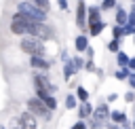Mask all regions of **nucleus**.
Listing matches in <instances>:
<instances>
[{"label": "nucleus", "mask_w": 135, "mask_h": 129, "mask_svg": "<svg viewBox=\"0 0 135 129\" xmlns=\"http://www.w3.org/2000/svg\"><path fill=\"white\" fill-rule=\"evenodd\" d=\"M76 97H78V102H89V91L82 87V85H78L76 87V93H74Z\"/></svg>", "instance_id": "20"}, {"label": "nucleus", "mask_w": 135, "mask_h": 129, "mask_svg": "<svg viewBox=\"0 0 135 129\" xmlns=\"http://www.w3.org/2000/svg\"><path fill=\"white\" fill-rule=\"evenodd\" d=\"M30 23H32V19H27V17L21 15V13H15V15L11 17V32H13L15 36H27Z\"/></svg>", "instance_id": "6"}, {"label": "nucleus", "mask_w": 135, "mask_h": 129, "mask_svg": "<svg viewBox=\"0 0 135 129\" xmlns=\"http://www.w3.org/2000/svg\"><path fill=\"white\" fill-rule=\"evenodd\" d=\"M112 38H116V40H122L124 38V25H112Z\"/></svg>", "instance_id": "19"}, {"label": "nucleus", "mask_w": 135, "mask_h": 129, "mask_svg": "<svg viewBox=\"0 0 135 129\" xmlns=\"http://www.w3.org/2000/svg\"><path fill=\"white\" fill-rule=\"evenodd\" d=\"M110 104L108 102H101L99 106H95V110H93V118H97V121H101V123H105L108 118H110Z\"/></svg>", "instance_id": "9"}, {"label": "nucleus", "mask_w": 135, "mask_h": 129, "mask_svg": "<svg viewBox=\"0 0 135 129\" xmlns=\"http://www.w3.org/2000/svg\"><path fill=\"white\" fill-rule=\"evenodd\" d=\"M129 70H131V72H135V57H131V59H129Z\"/></svg>", "instance_id": "35"}, {"label": "nucleus", "mask_w": 135, "mask_h": 129, "mask_svg": "<svg viewBox=\"0 0 135 129\" xmlns=\"http://www.w3.org/2000/svg\"><path fill=\"white\" fill-rule=\"evenodd\" d=\"M86 125H89L91 129H101V127H103V123H101V121H97V118H93V116H91V118H86Z\"/></svg>", "instance_id": "28"}, {"label": "nucleus", "mask_w": 135, "mask_h": 129, "mask_svg": "<svg viewBox=\"0 0 135 129\" xmlns=\"http://www.w3.org/2000/svg\"><path fill=\"white\" fill-rule=\"evenodd\" d=\"M70 129H89V125H86V121H80V118H78Z\"/></svg>", "instance_id": "30"}, {"label": "nucleus", "mask_w": 135, "mask_h": 129, "mask_svg": "<svg viewBox=\"0 0 135 129\" xmlns=\"http://www.w3.org/2000/svg\"><path fill=\"white\" fill-rule=\"evenodd\" d=\"M72 61H74V68H76V72H80V70H84V59L82 57H72Z\"/></svg>", "instance_id": "27"}, {"label": "nucleus", "mask_w": 135, "mask_h": 129, "mask_svg": "<svg viewBox=\"0 0 135 129\" xmlns=\"http://www.w3.org/2000/svg\"><path fill=\"white\" fill-rule=\"evenodd\" d=\"M19 49H21L23 53H27L30 57H34V55H44V42H42L40 38H34V36H21Z\"/></svg>", "instance_id": "2"}, {"label": "nucleus", "mask_w": 135, "mask_h": 129, "mask_svg": "<svg viewBox=\"0 0 135 129\" xmlns=\"http://www.w3.org/2000/svg\"><path fill=\"white\" fill-rule=\"evenodd\" d=\"M27 2H32L34 6H38V8H42L44 13H49L51 11V0H27Z\"/></svg>", "instance_id": "22"}, {"label": "nucleus", "mask_w": 135, "mask_h": 129, "mask_svg": "<svg viewBox=\"0 0 135 129\" xmlns=\"http://www.w3.org/2000/svg\"><path fill=\"white\" fill-rule=\"evenodd\" d=\"M116 99H118V93H110V95L105 97V102H108V104H112V102H116Z\"/></svg>", "instance_id": "33"}, {"label": "nucleus", "mask_w": 135, "mask_h": 129, "mask_svg": "<svg viewBox=\"0 0 135 129\" xmlns=\"http://www.w3.org/2000/svg\"><path fill=\"white\" fill-rule=\"evenodd\" d=\"M30 66H32L34 70H40V72H49V70H51V61H49L44 55H34V57H30Z\"/></svg>", "instance_id": "8"}, {"label": "nucleus", "mask_w": 135, "mask_h": 129, "mask_svg": "<svg viewBox=\"0 0 135 129\" xmlns=\"http://www.w3.org/2000/svg\"><path fill=\"white\" fill-rule=\"evenodd\" d=\"M74 49L78 51V53H84L86 49H89V36L82 32V34H78L76 38H74Z\"/></svg>", "instance_id": "14"}, {"label": "nucleus", "mask_w": 135, "mask_h": 129, "mask_svg": "<svg viewBox=\"0 0 135 129\" xmlns=\"http://www.w3.org/2000/svg\"><path fill=\"white\" fill-rule=\"evenodd\" d=\"M19 127L21 129H38V125H36V116L32 114V112H23L21 116H19Z\"/></svg>", "instance_id": "10"}, {"label": "nucleus", "mask_w": 135, "mask_h": 129, "mask_svg": "<svg viewBox=\"0 0 135 129\" xmlns=\"http://www.w3.org/2000/svg\"><path fill=\"white\" fill-rule=\"evenodd\" d=\"M131 2H133V4H135V0H131Z\"/></svg>", "instance_id": "40"}, {"label": "nucleus", "mask_w": 135, "mask_h": 129, "mask_svg": "<svg viewBox=\"0 0 135 129\" xmlns=\"http://www.w3.org/2000/svg\"><path fill=\"white\" fill-rule=\"evenodd\" d=\"M74 74H76V68H74V61H72V57H70L68 61H63V78L70 80Z\"/></svg>", "instance_id": "17"}, {"label": "nucleus", "mask_w": 135, "mask_h": 129, "mask_svg": "<svg viewBox=\"0 0 135 129\" xmlns=\"http://www.w3.org/2000/svg\"><path fill=\"white\" fill-rule=\"evenodd\" d=\"M116 6H118V0H101V4H99L101 11H114Z\"/></svg>", "instance_id": "25"}, {"label": "nucleus", "mask_w": 135, "mask_h": 129, "mask_svg": "<svg viewBox=\"0 0 135 129\" xmlns=\"http://www.w3.org/2000/svg\"><path fill=\"white\" fill-rule=\"evenodd\" d=\"M131 38H133V47H135V36H131Z\"/></svg>", "instance_id": "39"}, {"label": "nucleus", "mask_w": 135, "mask_h": 129, "mask_svg": "<svg viewBox=\"0 0 135 129\" xmlns=\"http://www.w3.org/2000/svg\"><path fill=\"white\" fill-rule=\"evenodd\" d=\"M129 74H131V70H129V68H118V70L114 72V78H116V80H127V78H129Z\"/></svg>", "instance_id": "23"}, {"label": "nucleus", "mask_w": 135, "mask_h": 129, "mask_svg": "<svg viewBox=\"0 0 135 129\" xmlns=\"http://www.w3.org/2000/svg\"><path fill=\"white\" fill-rule=\"evenodd\" d=\"M25 108H27V112H32L34 116H42L44 121H51V116H53V110H49L46 104H44L40 97H30V99L25 102Z\"/></svg>", "instance_id": "5"}, {"label": "nucleus", "mask_w": 135, "mask_h": 129, "mask_svg": "<svg viewBox=\"0 0 135 129\" xmlns=\"http://www.w3.org/2000/svg\"><path fill=\"white\" fill-rule=\"evenodd\" d=\"M108 51H110V53H114V55H116L118 51H122V49H120V40H116V38H112V40L108 42Z\"/></svg>", "instance_id": "26"}, {"label": "nucleus", "mask_w": 135, "mask_h": 129, "mask_svg": "<svg viewBox=\"0 0 135 129\" xmlns=\"http://www.w3.org/2000/svg\"><path fill=\"white\" fill-rule=\"evenodd\" d=\"M27 36H34V38H40L42 42L46 40H53L55 38V30L51 25H46V21H32L30 23V30H27Z\"/></svg>", "instance_id": "3"}, {"label": "nucleus", "mask_w": 135, "mask_h": 129, "mask_svg": "<svg viewBox=\"0 0 135 129\" xmlns=\"http://www.w3.org/2000/svg\"><path fill=\"white\" fill-rule=\"evenodd\" d=\"M129 59H131V57H129L124 51H118V53H116V66H118V68H129Z\"/></svg>", "instance_id": "18"}, {"label": "nucleus", "mask_w": 135, "mask_h": 129, "mask_svg": "<svg viewBox=\"0 0 135 129\" xmlns=\"http://www.w3.org/2000/svg\"><path fill=\"white\" fill-rule=\"evenodd\" d=\"M84 70H86V72H97V68H95L93 59H86V61H84Z\"/></svg>", "instance_id": "31"}, {"label": "nucleus", "mask_w": 135, "mask_h": 129, "mask_svg": "<svg viewBox=\"0 0 135 129\" xmlns=\"http://www.w3.org/2000/svg\"><path fill=\"white\" fill-rule=\"evenodd\" d=\"M103 30H105V21H103V19H101V21H95V23H89V25H86V32H89V36H99Z\"/></svg>", "instance_id": "15"}, {"label": "nucleus", "mask_w": 135, "mask_h": 129, "mask_svg": "<svg viewBox=\"0 0 135 129\" xmlns=\"http://www.w3.org/2000/svg\"><path fill=\"white\" fill-rule=\"evenodd\" d=\"M42 102L46 104V108H49V110H53V112L57 110V99H55V95H44V97H42Z\"/></svg>", "instance_id": "24"}, {"label": "nucleus", "mask_w": 135, "mask_h": 129, "mask_svg": "<svg viewBox=\"0 0 135 129\" xmlns=\"http://www.w3.org/2000/svg\"><path fill=\"white\" fill-rule=\"evenodd\" d=\"M84 53H86V57H89V59H93V55H95V53H93V49H91V47H89V49H86V51H84Z\"/></svg>", "instance_id": "36"}, {"label": "nucleus", "mask_w": 135, "mask_h": 129, "mask_svg": "<svg viewBox=\"0 0 135 129\" xmlns=\"http://www.w3.org/2000/svg\"><path fill=\"white\" fill-rule=\"evenodd\" d=\"M101 13H103V11L99 8V4H97V6H89V8H86V25H89V23H95V21H101V19H103Z\"/></svg>", "instance_id": "13"}, {"label": "nucleus", "mask_w": 135, "mask_h": 129, "mask_svg": "<svg viewBox=\"0 0 135 129\" xmlns=\"http://www.w3.org/2000/svg\"><path fill=\"white\" fill-rule=\"evenodd\" d=\"M86 4H84V0H78V4H76V25L80 27V30H86Z\"/></svg>", "instance_id": "7"}, {"label": "nucleus", "mask_w": 135, "mask_h": 129, "mask_svg": "<svg viewBox=\"0 0 135 129\" xmlns=\"http://www.w3.org/2000/svg\"><path fill=\"white\" fill-rule=\"evenodd\" d=\"M17 13H21V15H25L27 19H32V21H46V13L42 11V8H38V6H34L32 2H27V0H21L19 4H17Z\"/></svg>", "instance_id": "4"}, {"label": "nucleus", "mask_w": 135, "mask_h": 129, "mask_svg": "<svg viewBox=\"0 0 135 129\" xmlns=\"http://www.w3.org/2000/svg\"><path fill=\"white\" fill-rule=\"evenodd\" d=\"M127 82H129V87H131V89L135 91V72H131V74H129V78H127Z\"/></svg>", "instance_id": "32"}, {"label": "nucleus", "mask_w": 135, "mask_h": 129, "mask_svg": "<svg viewBox=\"0 0 135 129\" xmlns=\"http://www.w3.org/2000/svg\"><path fill=\"white\" fill-rule=\"evenodd\" d=\"M114 23H116V25H127V23H129V11L122 8L120 4L114 8Z\"/></svg>", "instance_id": "12"}, {"label": "nucleus", "mask_w": 135, "mask_h": 129, "mask_svg": "<svg viewBox=\"0 0 135 129\" xmlns=\"http://www.w3.org/2000/svg\"><path fill=\"white\" fill-rule=\"evenodd\" d=\"M124 102H127V104H135V91H133V89H129V91L124 93Z\"/></svg>", "instance_id": "29"}, {"label": "nucleus", "mask_w": 135, "mask_h": 129, "mask_svg": "<svg viewBox=\"0 0 135 129\" xmlns=\"http://www.w3.org/2000/svg\"><path fill=\"white\" fill-rule=\"evenodd\" d=\"M114 129H124V127H122V125H116V127H114Z\"/></svg>", "instance_id": "37"}, {"label": "nucleus", "mask_w": 135, "mask_h": 129, "mask_svg": "<svg viewBox=\"0 0 135 129\" xmlns=\"http://www.w3.org/2000/svg\"><path fill=\"white\" fill-rule=\"evenodd\" d=\"M131 129H135V118H133V125H131Z\"/></svg>", "instance_id": "38"}, {"label": "nucleus", "mask_w": 135, "mask_h": 129, "mask_svg": "<svg viewBox=\"0 0 135 129\" xmlns=\"http://www.w3.org/2000/svg\"><path fill=\"white\" fill-rule=\"evenodd\" d=\"M34 89H36V97H44V95H55L57 87L51 82V78L46 76V72H36L34 74Z\"/></svg>", "instance_id": "1"}, {"label": "nucleus", "mask_w": 135, "mask_h": 129, "mask_svg": "<svg viewBox=\"0 0 135 129\" xmlns=\"http://www.w3.org/2000/svg\"><path fill=\"white\" fill-rule=\"evenodd\" d=\"M110 121H112L114 125H127V112H122V110H112V112H110Z\"/></svg>", "instance_id": "16"}, {"label": "nucleus", "mask_w": 135, "mask_h": 129, "mask_svg": "<svg viewBox=\"0 0 135 129\" xmlns=\"http://www.w3.org/2000/svg\"><path fill=\"white\" fill-rule=\"evenodd\" d=\"M57 4H59L61 11H68V0H57Z\"/></svg>", "instance_id": "34"}, {"label": "nucleus", "mask_w": 135, "mask_h": 129, "mask_svg": "<svg viewBox=\"0 0 135 129\" xmlns=\"http://www.w3.org/2000/svg\"><path fill=\"white\" fill-rule=\"evenodd\" d=\"M78 104H80V102H78V97H76L74 93H70V95L65 97V108H68V110H74V108H78Z\"/></svg>", "instance_id": "21"}, {"label": "nucleus", "mask_w": 135, "mask_h": 129, "mask_svg": "<svg viewBox=\"0 0 135 129\" xmlns=\"http://www.w3.org/2000/svg\"><path fill=\"white\" fill-rule=\"evenodd\" d=\"M93 110H95V106H93L91 102H80V104H78V118H80V121L91 118V116H93Z\"/></svg>", "instance_id": "11"}]
</instances>
